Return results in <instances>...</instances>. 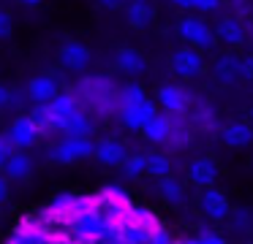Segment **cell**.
Segmentation results:
<instances>
[{
    "mask_svg": "<svg viewBox=\"0 0 253 244\" xmlns=\"http://www.w3.org/2000/svg\"><path fill=\"white\" fill-rule=\"evenodd\" d=\"M199 209L215 222H223L226 217L231 214V206H229L226 193H220V190H215V187L202 190V195H199Z\"/></svg>",
    "mask_w": 253,
    "mask_h": 244,
    "instance_id": "cell-5",
    "label": "cell"
},
{
    "mask_svg": "<svg viewBox=\"0 0 253 244\" xmlns=\"http://www.w3.org/2000/svg\"><path fill=\"white\" fill-rule=\"evenodd\" d=\"M182 244H204V242H202V236H196V239H185Z\"/></svg>",
    "mask_w": 253,
    "mask_h": 244,
    "instance_id": "cell-38",
    "label": "cell"
},
{
    "mask_svg": "<svg viewBox=\"0 0 253 244\" xmlns=\"http://www.w3.org/2000/svg\"><path fill=\"white\" fill-rule=\"evenodd\" d=\"M123 166H126V174H128V176L136 179L139 174L147 171V155H128Z\"/></svg>",
    "mask_w": 253,
    "mask_h": 244,
    "instance_id": "cell-25",
    "label": "cell"
},
{
    "mask_svg": "<svg viewBox=\"0 0 253 244\" xmlns=\"http://www.w3.org/2000/svg\"><path fill=\"white\" fill-rule=\"evenodd\" d=\"M229 217H231V225H234V231H240V233H242V231H251V225H253V214L245 209V206L234 209Z\"/></svg>",
    "mask_w": 253,
    "mask_h": 244,
    "instance_id": "cell-26",
    "label": "cell"
},
{
    "mask_svg": "<svg viewBox=\"0 0 253 244\" xmlns=\"http://www.w3.org/2000/svg\"><path fill=\"white\" fill-rule=\"evenodd\" d=\"M101 5H104V8H120L123 5V0H98Z\"/></svg>",
    "mask_w": 253,
    "mask_h": 244,
    "instance_id": "cell-35",
    "label": "cell"
},
{
    "mask_svg": "<svg viewBox=\"0 0 253 244\" xmlns=\"http://www.w3.org/2000/svg\"><path fill=\"white\" fill-rule=\"evenodd\" d=\"M98 244H126V242H123V239L120 236H117V239H101V242Z\"/></svg>",
    "mask_w": 253,
    "mask_h": 244,
    "instance_id": "cell-37",
    "label": "cell"
},
{
    "mask_svg": "<svg viewBox=\"0 0 253 244\" xmlns=\"http://www.w3.org/2000/svg\"><path fill=\"white\" fill-rule=\"evenodd\" d=\"M212 73L220 84H234V81H240L242 79V57H237L231 52L220 54L212 63Z\"/></svg>",
    "mask_w": 253,
    "mask_h": 244,
    "instance_id": "cell-10",
    "label": "cell"
},
{
    "mask_svg": "<svg viewBox=\"0 0 253 244\" xmlns=\"http://www.w3.org/2000/svg\"><path fill=\"white\" fill-rule=\"evenodd\" d=\"M95 157H98V163H104V166H123L128 157L126 152V144L123 141H115V139H104L95 144Z\"/></svg>",
    "mask_w": 253,
    "mask_h": 244,
    "instance_id": "cell-14",
    "label": "cell"
},
{
    "mask_svg": "<svg viewBox=\"0 0 253 244\" xmlns=\"http://www.w3.org/2000/svg\"><path fill=\"white\" fill-rule=\"evenodd\" d=\"M158 193H161V198H164L166 204H171V206H182V204H185V187H182L174 176L158 179Z\"/></svg>",
    "mask_w": 253,
    "mask_h": 244,
    "instance_id": "cell-21",
    "label": "cell"
},
{
    "mask_svg": "<svg viewBox=\"0 0 253 244\" xmlns=\"http://www.w3.org/2000/svg\"><path fill=\"white\" fill-rule=\"evenodd\" d=\"M188 182L199 190L215 187V182H218V166H215L212 157H196V160H191V166H188Z\"/></svg>",
    "mask_w": 253,
    "mask_h": 244,
    "instance_id": "cell-6",
    "label": "cell"
},
{
    "mask_svg": "<svg viewBox=\"0 0 253 244\" xmlns=\"http://www.w3.org/2000/svg\"><path fill=\"white\" fill-rule=\"evenodd\" d=\"M6 176L8 179H14V182H22V179H28L30 176V168H33V160H30V155L28 152H14L11 157H8V163L6 166Z\"/></svg>",
    "mask_w": 253,
    "mask_h": 244,
    "instance_id": "cell-19",
    "label": "cell"
},
{
    "mask_svg": "<svg viewBox=\"0 0 253 244\" xmlns=\"http://www.w3.org/2000/svg\"><path fill=\"white\" fill-rule=\"evenodd\" d=\"M147 174L155 179H164V176H171V160L161 152L155 155H147Z\"/></svg>",
    "mask_w": 253,
    "mask_h": 244,
    "instance_id": "cell-23",
    "label": "cell"
},
{
    "mask_svg": "<svg viewBox=\"0 0 253 244\" xmlns=\"http://www.w3.org/2000/svg\"><path fill=\"white\" fill-rule=\"evenodd\" d=\"M215 35H218V41L226 43V46H242L245 38H248V30H245L240 16L229 14V16H220V19L215 22Z\"/></svg>",
    "mask_w": 253,
    "mask_h": 244,
    "instance_id": "cell-7",
    "label": "cell"
},
{
    "mask_svg": "<svg viewBox=\"0 0 253 244\" xmlns=\"http://www.w3.org/2000/svg\"><path fill=\"white\" fill-rule=\"evenodd\" d=\"M171 5H177V8L185 11V14H188V11H193V0H171Z\"/></svg>",
    "mask_w": 253,
    "mask_h": 244,
    "instance_id": "cell-33",
    "label": "cell"
},
{
    "mask_svg": "<svg viewBox=\"0 0 253 244\" xmlns=\"http://www.w3.org/2000/svg\"><path fill=\"white\" fill-rule=\"evenodd\" d=\"M153 231H155V228H147V225H142V222H136V220H123L120 239L126 244H147Z\"/></svg>",
    "mask_w": 253,
    "mask_h": 244,
    "instance_id": "cell-20",
    "label": "cell"
},
{
    "mask_svg": "<svg viewBox=\"0 0 253 244\" xmlns=\"http://www.w3.org/2000/svg\"><path fill=\"white\" fill-rule=\"evenodd\" d=\"M220 3L223 0H193V11H199V14H212V11L220 8Z\"/></svg>",
    "mask_w": 253,
    "mask_h": 244,
    "instance_id": "cell-27",
    "label": "cell"
},
{
    "mask_svg": "<svg viewBox=\"0 0 253 244\" xmlns=\"http://www.w3.org/2000/svg\"><path fill=\"white\" fill-rule=\"evenodd\" d=\"M19 3H25V5H39L41 0H19Z\"/></svg>",
    "mask_w": 253,
    "mask_h": 244,
    "instance_id": "cell-39",
    "label": "cell"
},
{
    "mask_svg": "<svg viewBox=\"0 0 253 244\" xmlns=\"http://www.w3.org/2000/svg\"><path fill=\"white\" fill-rule=\"evenodd\" d=\"M126 19H128V25H131L133 30H144V27L153 25L155 11H153V5H150L147 0H131L128 8H126Z\"/></svg>",
    "mask_w": 253,
    "mask_h": 244,
    "instance_id": "cell-17",
    "label": "cell"
},
{
    "mask_svg": "<svg viewBox=\"0 0 253 244\" xmlns=\"http://www.w3.org/2000/svg\"><path fill=\"white\" fill-rule=\"evenodd\" d=\"M93 152H95V144L87 136H66V139L49 152V157L55 163H77V160L90 157Z\"/></svg>",
    "mask_w": 253,
    "mask_h": 244,
    "instance_id": "cell-3",
    "label": "cell"
},
{
    "mask_svg": "<svg viewBox=\"0 0 253 244\" xmlns=\"http://www.w3.org/2000/svg\"><path fill=\"white\" fill-rule=\"evenodd\" d=\"M171 130H174V119H171V114H161V111H158V114H155V117L142 128V133H144V139L153 141V144H169Z\"/></svg>",
    "mask_w": 253,
    "mask_h": 244,
    "instance_id": "cell-11",
    "label": "cell"
},
{
    "mask_svg": "<svg viewBox=\"0 0 253 244\" xmlns=\"http://www.w3.org/2000/svg\"><path fill=\"white\" fill-rule=\"evenodd\" d=\"M41 130L36 128V122L30 117H17L11 125V130H8V139H11V144L17 146V149H28V146H33L36 141H39Z\"/></svg>",
    "mask_w": 253,
    "mask_h": 244,
    "instance_id": "cell-9",
    "label": "cell"
},
{
    "mask_svg": "<svg viewBox=\"0 0 253 244\" xmlns=\"http://www.w3.org/2000/svg\"><path fill=\"white\" fill-rule=\"evenodd\" d=\"M55 130L57 133H66V136H90L93 133V122L79 108V111L68 114V117H55Z\"/></svg>",
    "mask_w": 253,
    "mask_h": 244,
    "instance_id": "cell-12",
    "label": "cell"
},
{
    "mask_svg": "<svg viewBox=\"0 0 253 244\" xmlns=\"http://www.w3.org/2000/svg\"><path fill=\"white\" fill-rule=\"evenodd\" d=\"M220 141L226 146H248L253 141V125L251 122H229L226 128H220Z\"/></svg>",
    "mask_w": 253,
    "mask_h": 244,
    "instance_id": "cell-15",
    "label": "cell"
},
{
    "mask_svg": "<svg viewBox=\"0 0 253 244\" xmlns=\"http://www.w3.org/2000/svg\"><path fill=\"white\" fill-rule=\"evenodd\" d=\"M169 65H171V70H174L180 79H185V81L199 79V76L207 70V63H204L202 52H199V49H193V46H180V49H174V52H171Z\"/></svg>",
    "mask_w": 253,
    "mask_h": 244,
    "instance_id": "cell-2",
    "label": "cell"
},
{
    "mask_svg": "<svg viewBox=\"0 0 253 244\" xmlns=\"http://www.w3.org/2000/svg\"><path fill=\"white\" fill-rule=\"evenodd\" d=\"M60 63L68 70H84L90 65V49L79 41H68L60 49Z\"/></svg>",
    "mask_w": 253,
    "mask_h": 244,
    "instance_id": "cell-13",
    "label": "cell"
},
{
    "mask_svg": "<svg viewBox=\"0 0 253 244\" xmlns=\"http://www.w3.org/2000/svg\"><path fill=\"white\" fill-rule=\"evenodd\" d=\"M11 149H17V146L11 144V139H8V136H0V168L6 166V163H8V157L14 155Z\"/></svg>",
    "mask_w": 253,
    "mask_h": 244,
    "instance_id": "cell-28",
    "label": "cell"
},
{
    "mask_svg": "<svg viewBox=\"0 0 253 244\" xmlns=\"http://www.w3.org/2000/svg\"><path fill=\"white\" fill-rule=\"evenodd\" d=\"M144 90L139 84H126V87H120L117 90V108L120 106H131V103H139V101H144Z\"/></svg>",
    "mask_w": 253,
    "mask_h": 244,
    "instance_id": "cell-24",
    "label": "cell"
},
{
    "mask_svg": "<svg viewBox=\"0 0 253 244\" xmlns=\"http://www.w3.org/2000/svg\"><path fill=\"white\" fill-rule=\"evenodd\" d=\"M158 103L166 114H185L191 106V95L180 84H161L158 87Z\"/></svg>",
    "mask_w": 253,
    "mask_h": 244,
    "instance_id": "cell-8",
    "label": "cell"
},
{
    "mask_svg": "<svg viewBox=\"0 0 253 244\" xmlns=\"http://www.w3.org/2000/svg\"><path fill=\"white\" fill-rule=\"evenodd\" d=\"M57 81L52 76H36L33 81L28 84V95L33 98L36 103H52L57 98Z\"/></svg>",
    "mask_w": 253,
    "mask_h": 244,
    "instance_id": "cell-18",
    "label": "cell"
},
{
    "mask_svg": "<svg viewBox=\"0 0 253 244\" xmlns=\"http://www.w3.org/2000/svg\"><path fill=\"white\" fill-rule=\"evenodd\" d=\"M0 201H3V198H0Z\"/></svg>",
    "mask_w": 253,
    "mask_h": 244,
    "instance_id": "cell-41",
    "label": "cell"
},
{
    "mask_svg": "<svg viewBox=\"0 0 253 244\" xmlns=\"http://www.w3.org/2000/svg\"><path fill=\"white\" fill-rule=\"evenodd\" d=\"M242 79L253 81V52L242 57Z\"/></svg>",
    "mask_w": 253,
    "mask_h": 244,
    "instance_id": "cell-30",
    "label": "cell"
},
{
    "mask_svg": "<svg viewBox=\"0 0 253 244\" xmlns=\"http://www.w3.org/2000/svg\"><path fill=\"white\" fill-rule=\"evenodd\" d=\"M177 35L185 43H191L193 49L204 52V49H212L218 43V35H215V27L207 25V19L199 14H185L180 22H177Z\"/></svg>",
    "mask_w": 253,
    "mask_h": 244,
    "instance_id": "cell-1",
    "label": "cell"
},
{
    "mask_svg": "<svg viewBox=\"0 0 253 244\" xmlns=\"http://www.w3.org/2000/svg\"><path fill=\"white\" fill-rule=\"evenodd\" d=\"M8 101H11V92H8L6 84H0V106H6Z\"/></svg>",
    "mask_w": 253,
    "mask_h": 244,
    "instance_id": "cell-34",
    "label": "cell"
},
{
    "mask_svg": "<svg viewBox=\"0 0 253 244\" xmlns=\"http://www.w3.org/2000/svg\"><path fill=\"white\" fill-rule=\"evenodd\" d=\"M11 33V16L6 11H0V38H6Z\"/></svg>",
    "mask_w": 253,
    "mask_h": 244,
    "instance_id": "cell-31",
    "label": "cell"
},
{
    "mask_svg": "<svg viewBox=\"0 0 253 244\" xmlns=\"http://www.w3.org/2000/svg\"><path fill=\"white\" fill-rule=\"evenodd\" d=\"M147 244H174V239H171L169 233H166L164 228L158 225L153 233H150V242H147Z\"/></svg>",
    "mask_w": 253,
    "mask_h": 244,
    "instance_id": "cell-29",
    "label": "cell"
},
{
    "mask_svg": "<svg viewBox=\"0 0 253 244\" xmlns=\"http://www.w3.org/2000/svg\"><path fill=\"white\" fill-rule=\"evenodd\" d=\"M251 125H253V108H251Z\"/></svg>",
    "mask_w": 253,
    "mask_h": 244,
    "instance_id": "cell-40",
    "label": "cell"
},
{
    "mask_svg": "<svg viewBox=\"0 0 253 244\" xmlns=\"http://www.w3.org/2000/svg\"><path fill=\"white\" fill-rule=\"evenodd\" d=\"M199 236H202V242H204V244H226L223 239H220L218 233H212V231H202Z\"/></svg>",
    "mask_w": 253,
    "mask_h": 244,
    "instance_id": "cell-32",
    "label": "cell"
},
{
    "mask_svg": "<svg viewBox=\"0 0 253 244\" xmlns=\"http://www.w3.org/2000/svg\"><path fill=\"white\" fill-rule=\"evenodd\" d=\"M8 193V176H0V198H6Z\"/></svg>",
    "mask_w": 253,
    "mask_h": 244,
    "instance_id": "cell-36",
    "label": "cell"
},
{
    "mask_svg": "<svg viewBox=\"0 0 253 244\" xmlns=\"http://www.w3.org/2000/svg\"><path fill=\"white\" fill-rule=\"evenodd\" d=\"M49 108H52V114L55 117H68V114H74V111H79V98L77 95H71V92H57V98L49 103Z\"/></svg>",
    "mask_w": 253,
    "mask_h": 244,
    "instance_id": "cell-22",
    "label": "cell"
},
{
    "mask_svg": "<svg viewBox=\"0 0 253 244\" xmlns=\"http://www.w3.org/2000/svg\"><path fill=\"white\" fill-rule=\"evenodd\" d=\"M115 65L123 70V73H128V76H139V73L147 70V60H144V54L136 52V49H131V46L120 49V52L115 54Z\"/></svg>",
    "mask_w": 253,
    "mask_h": 244,
    "instance_id": "cell-16",
    "label": "cell"
},
{
    "mask_svg": "<svg viewBox=\"0 0 253 244\" xmlns=\"http://www.w3.org/2000/svg\"><path fill=\"white\" fill-rule=\"evenodd\" d=\"M120 111V122L126 125V128H131V130H142L144 125L150 122V119L158 114V106H155L150 98H144V101H139V103H131V106H120L117 108Z\"/></svg>",
    "mask_w": 253,
    "mask_h": 244,
    "instance_id": "cell-4",
    "label": "cell"
}]
</instances>
